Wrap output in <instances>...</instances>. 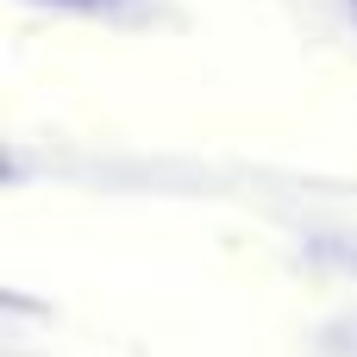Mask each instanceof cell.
Listing matches in <instances>:
<instances>
[{"label": "cell", "instance_id": "6da1fadb", "mask_svg": "<svg viewBox=\"0 0 357 357\" xmlns=\"http://www.w3.org/2000/svg\"><path fill=\"white\" fill-rule=\"evenodd\" d=\"M56 6H82V13H119L126 0H56Z\"/></svg>", "mask_w": 357, "mask_h": 357}]
</instances>
